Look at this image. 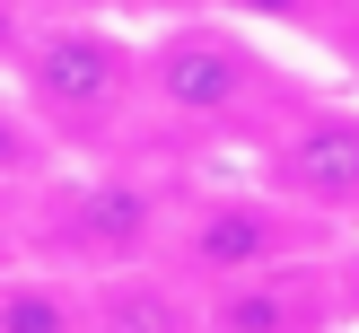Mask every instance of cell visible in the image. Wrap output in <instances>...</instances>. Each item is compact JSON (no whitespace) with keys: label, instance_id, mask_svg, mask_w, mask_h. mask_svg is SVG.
Here are the masks:
<instances>
[{"label":"cell","instance_id":"9","mask_svg":"<svg viewBox=\"0 0 359 333\" xmlns=\"http://www.w3.org/2000/svg\"><path fill=\"white\" fill-rule=\"evenodd\" d=\"M44 167H62V149L44 140V123L18 97H0V184H35Z\"/></svg>","mask_w":359,"mask_h":333},{"label":"cell","instance_id":"7","mask_svg":"<svg viewBox=\"0 0 359 333\" xmlns=\"http://www.w3.org/2000/svg\"><path fill=\"white\" fill-rule=\"evenodd\" d=\"M88 333H210V307L167 263H123L88 280Z\"/></svg>","mask_w":359,"mask_h":333},{"label":"cell","instance_id":"8","mask_svg":"<svg viewBox=\"0 0 359 333\" xmlns=\"http://www.w3.org/2000/svg\"><path fill=\"white\" fill-rule=\"evenodd\" d=\"M0 333H88V280L53 263H0Z\"/></svg>","mask_w":359,"mask_h":333},{"label":"cell","instance_id":"1","mask_svg":"<svg viewBox=\"0 0 359 333\" xmlns=\"http://www.w3.org/2000/svg\"><path fill=\"white\" fill-rule=\"evenodd\" d=\"M140 97H149V132L184 140V149L255 158L316 88H298L245 18L202 9V18H158L140 35Z\"/></svg>","mask_w":359,"mask_h":333},{"label":"cell","instance_id":"10","mask_svg":"<svg viewBox=\"0 0 359 333\" xmlns=\"http://www.w3.org/2000/svg\"><path fill=\"white\" fill-rule=\"evenodd\" d=\"M219 9L228 18H245V27H280V35H325L333 27V9H325V0H219Z\"/></svg>","mask_w":359,"mask_h":333},{"label":"cell","instance_id":"4","mask_svg":"<svg viewBox=\"0 0 359 333\" xmlns=\"http://www.w3.org/2000/svg\"><path fill=\"white\" fill-rule=\"evenodd\" d=\"M316 245H342V228H325L316 210H298L290 193H272L245 167V175H228V184H175L158 263L184 272L193 290H219V280L272 272V263H290V254H316Z\"/></svg>","mask_w":359,"mask_h":333},{"label":"cell","instance_id":"11","mask_svg":"<svg viewBox=\"0 0 359 333\" xmlns=\"http://www.w3.org/2000/svg\"><path fill=\"white\" fill-rule=\"evenodd\" d=\"M123 9H140L158 27V18H202V9H219V0H123Z\"/></svg>","mask_w":359,"mask_h":333},{"label":"cell","instance_id":"2","mask_svg":"<svg viewBox=\"0 0 359 333\" xmlns=\"http://www.w3.org/2000/svg\"><path fill=\"white\" fill-rule=\"evenodd\" d=\"M9 97L44 123L62 158H123L132 132H149V97H140V35L114 18L44 9L27 44L9 53Z\"/></svg>","mask_w":359,"mask_h":333},{"label":"cell","instance_id":"12","mask_svg":"<svg viewBox=\"0 0 359 333\" xmlns=\"http://www.w3.org/2000/svg\"><path fill=\"white\" fill-rule=\"evenodd\" d=\"M35 9H79V18H114L123 0H35Z\"/></svg>","mask_w":359,"mask_h":333},{"label":"cell","instance_id":"5","mask_svg":"<svg viewBox=\"0 0 359 333\" xmlns=\"http://www.w3.org/2000/svg\"><path fill=\"white\" fill-rule=\"evenodd\" d=\"M245 167H255L272 193H290L298 210H316L325 228L351 237V228H359V105L307 97Z\"/></svg>","mask_w":359,"mask_h":333},{"label":"cell","instance_id":"6","mask_svg":"<svg viewBox=\"0 0 359 333\" xmlns=\"http://www.w3.org/2000/svg\"><path fill=\"white\" fill-rule=\"evenodd\" d=\"M202 307H210V333H342L359 307V280L342 245H316V254L272 263V272L202 290Z\"/></svg>","mask_w":359,"mask_h":333},{"label":"cell","instance_id":"3","mask_svg":"<svg viewBox=\"0 0 359 333\" xmlns=\"http://www.w3.org/2000/svg\"><path fill=\"white\" fill-rule=\"evenodd\" d=\"M175 184L184 175H149L132 158H62L27 184V254L79 280L123 272V263H158Z\"/></svg>","mask_w":359,"mask_h":333},{"label":"cell","instance_id":"13","mask_svg":"<svg viewBox=\"0 0 359 333\" xmlns=\"http://www.w3.org/2000/svg\"><path fill=\"white\" fill-rule=\"evenodd\" d=\"M325 9H333V18H342V27H351V18H359V0H325Z\"/></svg>","mask_w":359,"mask_h":333}]
</instances>
